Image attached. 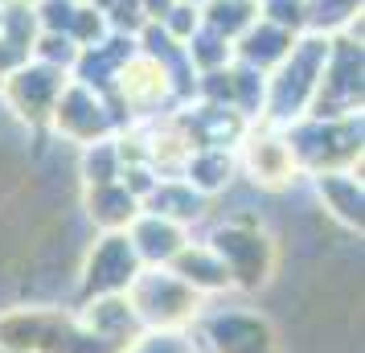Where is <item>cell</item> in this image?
I'll use <instances>...</instances> for the list:
<instances>
[{"instance_id":"cell-1","label":"cell","mask_w":365,"mask_h":353,"mask_svg":"<svg viewBox=\"0 0 365 353\" xmlns=\"http://www.w3.org/2000/svg\"><path fill=\"white\" fill-rule=\"evenodd\" d=\"M292 58H283V74L271 83V111L279 119L304 111V103L316 95V83H320V70H324V58H329V41H299L292 46Z\"/></svg>"},{"instance_id":"cell-2","label":"cell","mask_w":365,"mask_h":353,"mask_svg":"<svg viewBox=\"0 0 365 353\" xmlns=\"http://www.w3.org/2000/svg\"><path fill=\"white\" fill-rule=\"evenodd\" d=\"M140 275V255L123 235H111L95 242V251L86 259L83 271V296H119L123 287H132Z\"/></svg>"},{"instance_id":"cell-3","label":"cell","mask_w":365,"mask_h":353,"mask_svg":"<svg viewBox=\"0 0 365 353\" xmlns=\"http://www.w3.org/2000/svg\"><path fill=\"white\" fill-rule=\"evenodd\" d=\"M135 292V317L152 320V324H173L193 308V292L189 284H181L173 271H148V275H135L132 280Z\"/></svg>"},{"instance_id":"cell-4","label":"cell","mask_w":365,"mask_h":353,"mask_svg":"<svg viewBox=\"0 0 365 353\" xmlns=\"http://www.w3.org/2000/svg\"><path fill=\"white\" fill-rule=\"evenodd\" d=\"M214 255L230 275V284L255 287L267 275V238H259L247 226H222L214 235Z\"/></svg>"},{"instance_id":"cell-5","label":"cell","mask_w":365,"mask_h":353,"mask_svg":"<svg viewBox=\"0 0 365 353\" xmlns=\"http://www.w3.org/2000/svg\"><path fill=\"white\" fill-rule=\"evenodd\" d=\"M210 341L217 353H271V333L259 317L222 312L210 320Z\"/></svg>"},{"instance_id":"cell-6","label":"cell","mask_w":365,"mask_h":353,"mask_svg":"<svg viewBox=\"0 0 365 353\" xmlns=\"http://www.w3.org/2000/svg\"><path fill=\"white\" fill-rule=\"evenodd\" d=\"M58 128L74 140H95V135L107 128V116H103V103L86 91V86H70L58 99Z\"/></svg>"},{"instance_id":"cell-7","label":"cell","mask_w":365,"mask_h":353,"mask_svg":"<svg viewBox=\"0 0 365 353\" xmlns=\"http://www.w3.org/2000/svg\"><path fill=\"white\" fill-rule=\"evenodd\" d=\"M86 333L99 337L103 345H123L128 341V333H135V324H140V317H135V308L128 300H119V296H95V304H91V312H86Z\"/></svg>"},{"instance_id":"cell-8","label":"cell","mask_w":365,"mask_h":353,"mask_svg":"<svg viewBox=\"0 0 365 353\" xmlns=\"http://www.w3.org/2000/svg\"><path fill=\"white\" fill-rule=\"evenodd\" d=\"M132 247L140 259H152V263H168L173 255L185 247V235H181V226L177 222H168V218H140V226H135V238H132Z\"/></svg>"},{"instance_id":"cell-9","label":"cell","mask_w":365,"mask_h":353,"mask_svg":"<svg viewBox=\"0 0 365 353\" xmlns=\"http://www.w3.org/2000/svg\"><path fill=\"white\" fill-rule=\"evenodd\" d=\"M168 263H177L173 275H177L181 284H189V287H205V292H214V287L230 284V275H226V267H222V259H217L214 251H189V247H181Z\"/></svg>"},{"instance_id":"cell-10","label":"cell","mask_w":365,"mask_h":353,"mask_svg":"<svg viewBox=\"0 0 365 353\" xmlns=\"http://www.w3.org/2000/svg\"><path fill=\"white\" fill-rule=\"evenodd\" d=\"M62 91V70L58 66H34L13 78V95L21 107H53Z\"/></svg>"},{"instance_id":"cell-11","label":"cell","mask_w":365,"mask_h":353,"mask_svg":"<svg viewBox=\"0 0 365 353\" xmlns=\"http://www.w3.org/2000/svg\"><path fill=\"white\" fill-rule=\"evenodd\" d=\"M287 50H292V34L279 29V25H271V21L259 25V29H250L247 41H242V58H247L250 70H263V66H271V62H283Z\"/></svg>"},{"instance_id":"cell-12","label":"cell","mask_w":365,"mask_h":353,"mask_svg":"<svg viewBox=\"0 0 365 353\" xmlns=\"http://www.w3.org/2000/svg\"><path fill=\"white\" fill-rule=\"evenodd\" d=\"M135 214V193L123 185H95L91 193V218L103 222V226H123V222H132Z\"/></svg>"},{"instance_id":"cell-13","label":"cell","mask_w":365,"mask_h":353,"mask_svg":"<svg viewBox=\"0 0 365 353\" xmlns=\"http://www.w3.org/2000/svg\"><path fill=\"white\" fill-rule=\"evenodd\" d=\"M152 214L168 222H189L201 214V193L193 185H160L152 189Z\"/></svg>"},{"instance_id":"cell-14","label":"cell","mask_w":365,"mask_h":353,"mask_svg":"<svg viewBox=\"0 0 365 353\" xmlns=\"http://www.w3.org/2000/svg\"><path fill=\"white\" fill-rule=\"evenodd\" d=\"M230 181V160H226V148H205L189 160V185L197 189H222Z\"/></svg>"},{"instance_id":"cell-15","label":"cell","mask_w":365,"mask_h":353,"mask_svg":"<svg viewBox=\"0 0 365 353\" xmlns=\"http://www.w3.org/2000/svg\"><path fill=\"white\" fill-rule=\"evenodd\" d=\"M320 193H329L332 210L345 222H361V189L353 185L345 173H324L320 177Z\"/></svg>"},{"instance_id":"cell-16","label":"cell","mask_w":365,"mask_h":353,"mask_svg":"<svg viewBox=\"0 0 365 353\" xmlns=\"http://www.w3.org/2000/svg\"><path fill=\"white\" fill-rule=\"evenodd\" d=\"M205 29H214L222 37H234L238 29H247L250 25V4L247 0H214L210 4V13H205Z\"/></svg>"},{"instance_id":"cell-17","label":"cell","mask_w":365,"mask_h":353,"mask_svg":"<svg viewBox=\"0 0 365 353\" xmlns=\"http://www.w3.org/2000/svg\"><path fill=\"white\" fill-rule=\"evenodd\" d=\"M86 177L95 181V185H111L119 177V148L115 144H107V140H99L95 148L86 152Z\"/></svg>"},{"instance_id":"cell-18","label":"cell","mask_w":365,"mask_h":353,"mask_svg":"<svg viewBox=\"0 0 365 353\" xmlns=\"http://www.w3.org/2000/svg\"><path fill=\"white\" fill-rule=\"evenodd\" d=\"M128 353H193V345L177 333H152L140 341H128Z\"/></svg>"},{"instance_id":"cell-19","label":"cell","mask_w":365,"mask_h":353,"mask_svg":"<svg viewBox=\"0 0 365 353\" xmlns=\"http://www.w3.org/2000/svg\"><path fill=\"white\" fill-rule=\"evenodd\" d=\"M189 58L201 62V66H217V62H226V37L214 34V29H205V34L189 46Z\"/></svg>"},{"instance_id":"cell-20","label":"cell","mask_w":365,"mask_h":353,"mask_svg":"<svg viewBox=\"0 0 365 353\" xmlns=\"http://www.w3.org/2000/svg\"><path fill=\"white\" fill-rule=\"evenodd\" d=\"M353 4H357V0H320V4H316V9H320L316 21H341V17L353 13Z\"/></svg>"}]
</instances>
